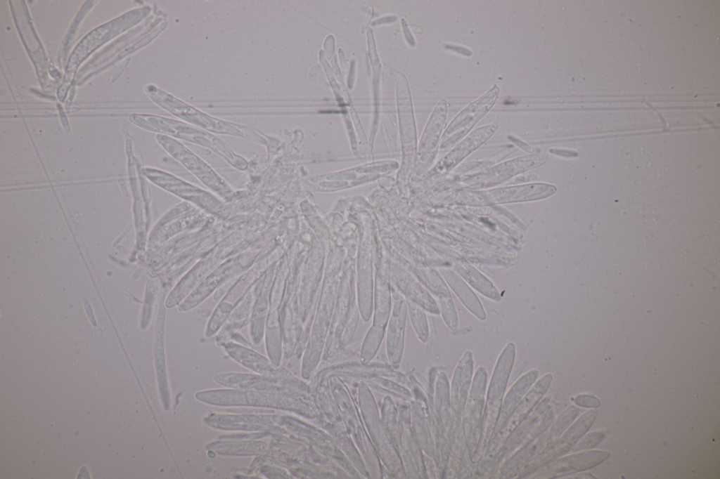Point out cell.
I'll use <instances>...</instances> for the list:
<instances>
[{"mask_svg":"<svg viewBox=\"0 0 720 479\" xmlns=\"http://www.w3.org/2000/svg\"><path fill=\"white\" fill-rule=\"evenodd\" d=\"M556 192L555 186L548 183H529L497 188L482 191H460L456 202L469 205H491L541 199Z\"/></svg>","mask_w":720,"mask_h":479,"instance_id":"6da1fadb","label":"cell"},{"mask_svg":"<svg viewBox=\"0 0 720 479\" xmlns=\"http://www.w3.org/2000/svg\"><path fill=\"white\" fill-rule=\"evenodd\" d=\"M500 93L494 85L479 98L468 104L450 122L445 130L441 147H451L465 136L495 104Z\"/></svg>","mask_w":720,"mask_h":479,"instance_id":"7a4b0ae2","label":"cell"},{"mask_svg":"<svg viewBox=\"0 0 720 479\" xmlns=\"http://www.w3.org/2000/svg\"><path fill=\"white\" fill-rule=\"evenodd\" d=\"M548 159V155L546 153L521 156L496 164L487 171L471 176L465 178L463 183L465 185L472 188L494 186L504 183L517 175L542 165Z\"/></svg>","mask_w":720,"mask_h":479,"instance_id":"3957f363","label":"cell"},{"mask_svg":"<svg viewBox=\"0 0 720 479\" xmlns=\"http://www.w3.org/2000/svg\"><path fill=\"white\" fill-rule=\"evenodd\" d=\"M497 123L479 127L470 132L457 144L441 161V170L450 171L463 159L483 145L496 132Z\"/></svg>","mask_w":720,"mask_h":479,"instance_id":"277c9868","label":"cell"},{"mask_svg":"<svg viewBox=\"0 0 720 479\" xmlns=\"http://www.w3.org/2000/svg\"><path fill=\"white\" fill-rule=\"evenodd\" d=\"M610 453L603 450H590L562 459L558 463V471L570 473L591 468L608 459Z\"/></svg>","mask_w":720,"mask_h":479,"instance_id":"5b68a950","label":"cell"},{"mask_svg":"<svg viewBox=\"0 0 720 479\" xmlns=\"http://www.w3.org/2000/svg\"><path fill=\"white\" fill-rule=\"evenodd\" d=\"M596 409H590L584 413L579 419L568 429L560 440L558 454L569 450L591 427L597 416Z\"/></svg>","mask_w":720,"mask_h":479,"instance_id":"8992f818","label":"cell"},{"mask_svg":"<svg viewBox=\"0 0 720 479\" xmlns=\"http://www.w3.org/2000/svg\"><path fill=\"white\" fill-rule=\"evenodd\" d=\"M604 432L599 431L588 433L573 449V451H581L591 449L598 445L605 438Z\"/></svg>","mask_w":720,"mask_h":479,"instance_id":"52a82bcc","label":"cell"},{"mask_svg":"<svg viewBox=\"0 0 720 479\" xmlns=\"http://www.w3.org/2000/svg\"><path fill=\"white\" fill-rule=\"evenodd\" d=\"M575 402L580 406L596 408L600 406V400L594 396L581 395L576 398Z\"/></svg>","mask_w":720,"mask_h":479,"instance_id":"ba28073f","label":"cell"}]
</instances>
